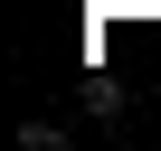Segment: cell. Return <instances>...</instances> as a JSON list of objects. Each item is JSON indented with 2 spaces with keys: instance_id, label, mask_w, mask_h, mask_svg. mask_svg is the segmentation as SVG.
Masks as SVG:
<instances>
[{
  "instance_id": "obj_1",
  "label": "cell",
  "mask_w": 161,
  "mask_h": 151,
  "mask_svg": "<svg viewBox=\"0 0 161 151\" xmlns=\"http://www.w3.org/2000/svg\"><path fill=\"white\" fill-rule=\"evenodd\" d=\"M86 113H104V123L123 113V85H114V76H86Z\"/></svg>"
}]
</instances>
